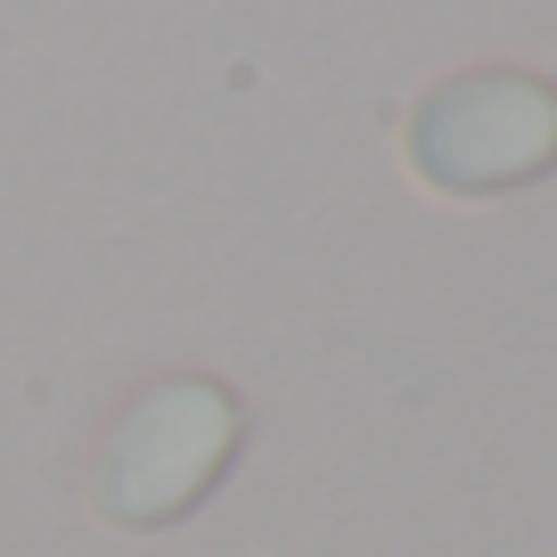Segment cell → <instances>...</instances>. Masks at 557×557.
Listing matches in <instances>:
<instances>
[{
	"mask_svg": "<svg viewBox=\"0 0 557 557\" xmlns=\"http://www.w3.org/2000/svg\"><path fill=\"white\" fill-rule=\"evenodd\" d=\"M401 157L443 197H508L557 173V83L524 66H475L435 83L401 123Z\"/></svg>",
	"mask_w": 557,
	"mask_h": 557,
	"instance_id": "obj_1",
	"label": "cell"
},
{
	"mask_svg": "<svg viewBox=\"0 0 557 557\" xmlns=\"http://www.w3.org/2000/svg\"><path fill=\"white\" fill-rule=\"evenodd\" d=\"M246 435V401L213 377H164L123 418L107 426L99 451V508L123 533H157V524L189 517L213 484H222L230 451Z\"/></svg>",
	"mask_w": 557,
	"mask_h": 557,
	"instance_id": "obj_2",
	"label": "cell"
}]
</instances>
